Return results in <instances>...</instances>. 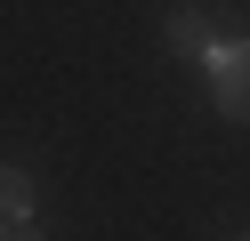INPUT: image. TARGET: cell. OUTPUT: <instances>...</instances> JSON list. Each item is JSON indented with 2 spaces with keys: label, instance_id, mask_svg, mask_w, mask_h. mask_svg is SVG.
<instances>
[{
  "label": "cell",
  "instance_id": "1",
  "mask_svg": "<svg viewBox=\"0 0 250 241\" xmlns=\"http://www.w3.org/2000/svg\"><path fill=\"white\" fill-rule=\"evenodd\" d=\"M210 96L226 121H250V40H218L210 48Z\"/></svg>",
  "mask_w": 250,
  "mask_h": 241
},
{
  "label": "cell",
  "instance_id": "2",
  "mask_svg": "<svg viewBox=\"0 0 250 241\" xmlns=\"http://www.w3.org/2000/svg\"><path fill=\"white\" fill-rule=\"evenodd\" d=\"M24 217H33V177L0 161V225H24Z\"/></svg>",
  "mask_w": 250,
  "mask_h": 241
},
{
  "label": "cell",
  "instance_id": "3",
  "mask_svg": "<svg viewBox=\"0 0 250 241\" xmlns=\"http://www.w3.org/2000/svg\"><path fill=\"white\" fill-rule=\"evenodd\" d=\"M169 48H202V8H178V16H169Z\"/></svg>",
  "mask_w": 250,
  "mask_h": 241
},
{
  "label": "cell",
  "instance_id": "4",
  "mask_svg": "<svg viewBox=\"0 0 250 241\" xmlns=\"http://www.w3.org/2000/svg\"><path fill=\"white\" fill-rule=\"evenodd\" d=\"M0 241H41V233H33V225H0Z\"/></svg>",
  "mask_w": 250,
  "mask_h": 241
}]
</instances>
